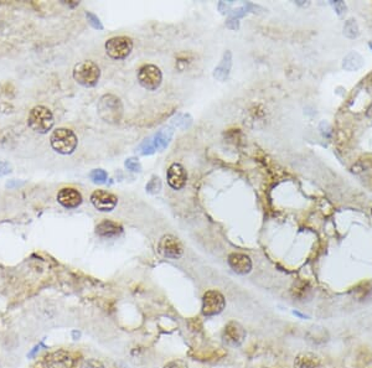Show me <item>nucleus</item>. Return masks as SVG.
I'll list each match as a JSON object with an SVG mask.
<instances>
[{"label":"nucleus","instance_id":"393cba45","mask_svg":"<svg viewBox=\"0 0 372 368\" xmlns=\"http://www.w3.org/2000/svg\"><path fill=\"white\" fill-rule=\"evenodd\" d=\"M126 166L127 169H129L131 171H140V169H142V166H140V164H139L138 161H136L135 159H128L126 161Z\"/></svg>","mask_w":372,"mask_h":368},{"label":"nucleus","instance_id":"9d476101","mask_svg":"<svg viewBox=\"0 0 372 368\" xmlns=\"http://www.w3.org/2000/svg\"><path fill=\"white\" fill-rule=\"evenodd\" d=\"M91 202L101 212H110L117 206V196L105 190H96L91 195Z\"/></svg>","mask_w":372,"mask_h":368},{"label":"nucleus","instance_id":"a211bd4d","mask_svg":"<svg viewBox=\"0 0 372 368\" xmlns=\"http://www.w3.org/2000/svg\"><path fill=\"white\" fill-rule=\"evenodd\" d=\"M362 66H364V58H362V56L360 55L359 53L352 51V53H347V55L345 56V58H344L343 67L345 68L346 71L354 72V71L360 70Z\"/></svg>","mask_w":372,"mask_h":368},{"label":"nucleus","instance_id":"423d86ee","mask_svg":"<svg viewBox=\"0 0 372 368\" xmlns=\"http://www.w3.org/2000/svg\"><path fill=\"white\" fill-rule=\"evenodd\" d=\"M138 81L143 88L148 89V91H155L161 84V71L155 65L142 66L138 71Z\"/></svg>","mask_w":372,"mask_h":368},{"label":"nucleus","instance_id":"f8f14e48","mask_svg":"<svg viewBox=\"0 0 372 368\" xmlns=\"http://www.w3.org/2000/svg\"><path fill=\"white\" fill-rule=\"evenodd\" d=\"M169 186L174 190H181L186 185L187 181V174H186L185 167L179 162H174L168 169V175H166Z\"/></svg>","mask_w":372,"mask_h":368},{"label":"nucleus","instance_id":"0eeeda50","mask_svg":"<svg viewBox=\"0 0 372 368\" xmlns=\"http://www.w3.org/2000/svg\"><path fill=\"white\" fill-rule=\"evenodd\" d=\"M226 306L225 296L217 290H209L202 298V314L205 316H215L222 313Z\"/></svg>","mask_w":372,"mask_h":368},{"label":"nucleus","instance_id":"cd10ccee","mask_svg":"<svg viewBox=\"0 0 372 368\" xmlns=\"http://www.w3.org/2000/svg\"><path fill=\"white\" fill-rule=\"evenodd\" d=\"M371 213H372V209H371Z\"/></svg>","mask_w":372,"mask_h":368},{"label":"nucleus","instance_id":"5701e85b","mask_svg":"<svg viewBox=\"0 0 372 368\" xmlns=\"http://www.w3.org/2000/svg\"><path fill=\"white\" fill-rule=\"evenodd\" d=\"M164 368H187V363L184 360H174L166 363Z\"/></svg>","mask_w":372,"mask_h":368},{"label":"nucleus","instance_id":"f03ea898","mask_svg":"<svg viewBox=\"0 0 372 368\" xmlns=\"http://www.w3.org/2000/svg\"><path fill=\"white\" fill-rule=\"evenodd\" d=\"M27 124L30 129L37 134H46L53 129L55 124L53 114L51 110L45 105H36L30 110Z\"/></svg>","mask_w":372,"mask_h":368},{"label":"nucleus","instance_id":"aec40b11","mask_svg":"<svg viewBox=\"0 0 372 368\" xmlns=\"http://www.w3.org/2000/svg\"><path fill=\"white\" fill-rule=\"evenodd\" d=\"M344 35L346 37H348V39H356L360 35L359 25H357V23L354 19H348L345 23V25H344Z\"/></svg>","mask_w":372,"mask_h":368},{"label":"nucleus","instance_id":"6ab92c4d","mask_svg":"<svg viewBox=\"0 0 372 368\" xmlns=\"http://www.w3.org/2000/svg\"><path fill=\"white\" fill-rule=\"evenodd\" d=\"M352 295L357 300H364L372 292V282H362L352 289Z\"/></svg>","mask_w":372,"mask_h":368},{"label":"nucleus","instance_id":"f257e3e1","mask_svg":"<svg viewBox=\"0 0 372 368\" xmlns=\"http://www.w3.org/2000/svg\"><path fill=\"white\" fill-rule=\"evenodd\" d=\"M51 148L56 153L62 155H70L76 150L79 139L77 135L67 128H58L53 131L50 138Z\"/></svg>","mask_w":372,"mask_h":368},{"label":"nucleus","instance_id":"9b49d317","mask_svg":"<svg viewBox=\"0 0 372 368\" xmlns=\"http://www.w3.org/2000/svg\"><path fill=\"white\" fill-rule=\"evenodd\" d=\"M45 366L46 368H72L74 367V357L63 350L53 351L45 356Z\"/></svg>","mask_w":372,"mask_h":368},{"label":"nucleus","instance_id":"4be33fe9","mask_svg":"<svg viewBox=\"0 0 372 368\" xmlns=\"http://www.w3.org/2000/svg\"><path fill=\"white\" fill-rule=\"evenodd\" d=\"M86 16H87V19H88L89 24H91L92 26L95 27V29H98V30H102L103 29V26H102V24H101L100 19H98L97 16L95 15V14L87 13Z\"/></svg>","mask_w":372,"mask_h":368},{"label":"nucleus","instance_id":"ddd939ff","mask_svg":"<svg viewBox=\"0 0 372 368\" xmlns=\"http://www.w3.org/2000/svg\"><path fill=\"white\" fill-rule=\"evenodd\" d=\"M57 202L66 209H76L82 204V195L72 187H63L57 193Z\"/></svg>","mask_w":372,"mask_h":368},{"label":"nucleus","instance_id":"6e6552de","mask_svg":"<svg viewBox=\"0 0 372 368\" xmlns=\"http://www.w3.org/2000/svg\"><path fill=\"white\" fill-rule=\"evenodd\" d=\"M158 248H159L160 254H162L164 257L170 259H179L184 253L183 244H181L180 240L173 235L162 236Z\"/></svg>","mask_w":372,"mask_h":368},{"label":"nucleus","instance_id":"4468645a","mask_svg":"<svg viewBox=\"0 0 372 368\" xmlns=\"http://www.w3.org/2000/svg\"><path fill=\"white\" fill-rule=\"evenodd\" d=\"M228 264L231 269L239 275H246L252 270L251 258L243 253H231L228 256Z\"/></svg>","mask_w":372,"mask_h":368},{"label":"nucleus","instance_id":"bb28decb","mask_svg":"<svg viewBox=\"0 0 372 368\" xmlns=\"http://www.w3.org/2000/svg\"><path fill=\"white\" fill-rule=\"evenodd\" d=\"M41 347H44V345H42V343H39V345H37V346H35V347L32 348V350L29 352L27 357H29V358L35 357V356H36V353H39V351L41 350Z\"/></svg>","mask_w":372,"mask_h":368},{"label":"nucleus","instance_id":"b1692460","mask_svg":"<svg viewBox=\"0 0 372 368\" xmlns=\"http://www.w3.org/2000/svg\"><path fill=\"white\" fill-rule=\"evenodd\" d=\"M331 5L334 6V9H335V11L339 15H343L344 13H346V4L344 1H340V0L331 1Z\"/></svg>","mask_w":372,"mask_h":368},{"label":"nucleus","instance_id":"1a4fd4ad","mask_svg":"<svg viewBox=\"0 0 372 368\" xmlns=\"http://www.w3.org/2000/svg\"><path fill=\"white\" fill-rule=\"evenodd\" d=\"M222 339L225 343L230 347H237L246 339V330L239 322L230 321L223 329Z\"/></svg>","mask_w":372,"mask_h":368},{"label":"nucleus","instance_id":"2eb2a0df","mask_svg":"<svg viewBox=\"0 0 372 368\" xmlns=\"http://www.w3.org/2000/svg\"><path fill=\"white\" fill-rule=\"evenodd\" d=\"M96 233H97L100 237L105 238H114L118 237L123 233V227H122L119 223L113 222L109 219H105L101 223H98L97 227H96Z\"/></svg>","mask_w":372,"mask_h":368},{"label":"nucleus","instance_id":"a878e982","mask_svg":"<svg viewBox=\"0 0 372 368\" xmlns=\"http://www.w3.org/2000/svg\"><path fill=\"white\" fill-rule=\"evenodd\" d=\"M11 173V165L8 161H0V178Z\"/></svg>","mask_w":372,"mask_h":368},{"label":"nucleus","instance_id":"c85d7f7f","mask_svg":"<svg viewBox=\"0 0 372 368\" xmlns=\"http://www.w3.org/2000/svg\"><path fill=\"white\" fill-rule=\"evenodd\" d=\"M263 368H266V367H263Z\"/></svg>","mask_w":372,"mask_h":368},{"label":"nucleus","instance_id":"dca6fc26","mask_svg":"<svg viewBox=\"0 0 372 368\" xmlns=\"http://www.w3.org/2000/svg\"><path fill=\"white\" fill-rule=\"evenodd\" d=\"M294 368H322V363L315 353L301 352L294 361Z\"/></svg>","mask_w":372,"mask_h":368},{"label":"nucleus","instance_id":"20e7f679","mask_svg":"<svg viewBox=\"0 0 372 368\" xmlns=\"http://www.w3.org/2000/svg\"><path fill=\"white\" fill-rule=\"evenodd\" d=\"M101 77V70L93 61H82L74 67V79L83 87H95Z\"/></svg>","mask_w":372,"mask_h":368},{"label":"nucleus","instance_id":"39448f33","mask_svg":"<svg viewBox=\"0 0 372 368\" xmlns=\"http://www.w3.org/2000/svg\"><path fill=\"white\" fill-rule=\"evenodd\" d=\"M133 50V41L131 37L115 36L106 42V53L113 60H123L128 57Z\"/></svg>","mask_w":372,"mask_h":368},{"label":"nucleus","instance_id":"f3484780","mask_svg":"<svg viewBox=\"0 0 372 368\" xmlns=\"http://www.w3.org/2000/svg\"><path fill=\"white\" fill-rule=\"evenodd\" d=\"M291 294L294 298V300L298 301H305L309 300L310 295H312V287L305 280H298L293 284L291 289Z\"/></svg>","mask_w":372,"mask_h":368},{"label":"nucleus","instance_id":"7ed1b4c3","mask_svg":"<svg viewBox=\"0 0 372 368\" xmlns=\"http://www.w3.org/2000/svg\"><path fill=\"white\" fill-rule=\"evenodd\" d=\"M98 114L105 122L118 123L123 115V105L118 97L105 94L98 102Z\"/></svg>","mask_w":372,"mask_h":368},{"label":"nucleus","instance_id":"412c9836","mask_svg":"<svg viewBox=\"0 0 372 368\" xmlns=\"http://www.w3.org/2000/svg\"><path fill=\"white\" fill-rule=\"evenodd\" d=\"M89 178H91V180L93 181V183L96 184H103L106 183V180H107V173H106L105 170L102 169H96L93 170L91 174H89Z\"/></svg>","mask_w":372,"mask_h":368}]
</instances>
